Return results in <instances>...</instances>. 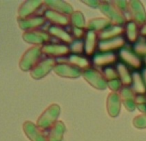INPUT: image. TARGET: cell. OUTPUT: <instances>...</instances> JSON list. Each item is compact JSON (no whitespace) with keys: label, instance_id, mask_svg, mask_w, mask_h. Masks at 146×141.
<instances>
[{"label":"cell","instance_id":"cell-4","mask_svg":"<svg viewBox=\"0 0 146 141\" xmlns=\"http://www.w3.org/2000/svg\"><path fill=\"white\" fill-rule=\"evenodd\" d=\"M128 11L131 21L136 23L138 26L143 25L146 23V12L140 1H130Z\"/></svg>","mask_w":146,"mask_h":141},{"label":"cell","instance_id":"cell-23","mask_svg":"<svg viewBox=\"0 0 146 141\" xmlns=\"http://www.w3.org/2000/svg\"><path fill=\"white\" fill-rule=\"evenodd\" d=\"M46 22V18L43 17H35L26 20H19L20 27L23 29H35L41 25H43Z\"/></svg>","mask_w":146,"mask_h":141},{"label":"cell","instance_id":"cell-31","mask_svg":"<svg viewBox=\"0 0 146 141\" xmlns=\"http://www.w3.org/2000/svg\"><path fill=\"white\" fill-rule=\"evenodd\" d=\"M70 52L78 54L83 53L84 52V41L82 40H76L73 41L70 44Z\"/></svg>","mask_w":146,"mask_h":141},{"label":"cell","instance_id":"cell-27","mask_svg":"<svg viewBox=\"0 0 146 141\" xmlns=\"http://www.w3.org/2000/svg\"><path fill=\"white\" fill-rule=\"evenodd\" d=\"M68 61H69V64L74 65L76 67H78V69L80 70H88L90 68V61L85 58V57H83V56H79V55H70L68 59Z\"/></svg>","mask_w":146,"mask_h":141},{"label":"cell","instance_id":"cell-7","mask_svg":"<svg viewBox=\"0 0 146 141\" xmlns=\"http://www.w3.org/2000/svg\"><path fill=\"white\" fill-rule=\"evenodd\" d=\"M56 65L57 62L55 59L48 58L35 65V67L33 69L31 72V76L35 79L41 78L44 76H46L52 69H54Z\"/></svg>","mask_w":146,"mask_h":141},{"label":"cell","instance_id":"cell-26","mask_svg":"<svg viewBox=\"0 0 146 141\" xmlns=\"http://www.w3.org/2000/svg\"><path fill=\"white\" fill-rule=\"evenodd\" d=\"M125 34L126 35L127 40L131 43H137L138 40V35L140 31L138 30V25L133 21H130L126 23L125 29Z\"/></svg>","mask_w":146,"mask_h":141},{"label":"cell","instance_id":"cell-10","mask_svg":"<svg viewBox=\"0 0 146 141\" xmlns=\"http://www.w3.org/2000/svg\"><path fill=\"white\" fill-rule=\"evenodd\" d=\"M121 97L117 92H112L108 95L107 108L108 114L111 117H116L119 115L121 107Z\"/></svg>","mask_w":146,"mask_h":141},{"label":"cell","instance_id":"cell-35","mask_svg":"<svg viewBox=\"0 0 146 141\" xmlns=\"http://www.w3.org/2000/svg\"><path fill=\"white\" fill-rule=\"evenodd\" d=\"M114 5L116 6V8L122 13L124 14L125 12L128 11V5H129V2L127 1H115Z\"/></svg>","mask_w":146,"mask_h":141},{"label":"cell","instance_id":"cell-39","mask_svg":"<svg viewBox=\"0 0 146 141\" xmlns=\"http://www.w3.org/2000/svg\"><path fill=\"white\" fill-rule=\"evenodd\" d=\"M143 82H144V84L146 86V69L143 70Z\"/></svg>","mask_w":146,"mask_h":141},{"label":"cell","instance_id":"cell-1","mask_svg":"<svg viewBox=\"0 0 146 141\" xmlns=\"http://www.w3.org/2000/svg\"><path fill=\"white\" fill-rule=\"evenodd\" d=\"M101 11L108 17V19L113 24L119 26L121 24L125 23L126 19L124 14H122L114 5V4H111L108 1L101 2L100 5Z\"/></svg>","mask_w":146,"mask_h":141},{"label":"cell","instance_id":"cell-18","mask_svg":"<svg viewBox=\"0 0 146 141\" xmlns=\"http://www.w3.org/2000/svg\"><path fill=\"white\" fill-rule=\"evenodd\" d=\"M97 34L94 31H89L86 35V38L84 41V52L87 55L90 56L94 54V53L98 48L97 43Z\"/></svg>","mask_w":146,"mask_h":141},{"label":"cell","instance_id":"cell-34","mask_svg":"<svg viewBox=\"0 0 146 141\" xmlns=\"http://www.w3.org/2000/svg\"><path fill=\"white\" fill-rule=\"evenodd\" d=\"M108 86L110 88V90L113 92H117L118 90H120V88L122 86V82H121V80L119 78L114 79V80L108 82Z\"/></svg>","mask_w":146,"mask_h":141},{"label":"cell","instance_id":"cell-33","mask_svg":"<svg viewBox=\"0 0 146 141\" xmlns=\"http://www.w3.org/2000/svg\"><path fill=\"white\" fill-rule=\"evenodd\" d=\"M133 125L137 128H146V114L135 117L133 120Z\"/></svg>","mask_w":146,"mask_h":141},{"label":"cell","instance_id":"cell-24","mask_svg":"<svg viewBox=\"0 0 146 141\" xmlns=\"http://www.w3.org/2000/svg\"><path fill=\"white\" fill-rule=\"evenodd\" d=\"M131 89L137 95H144L146 93V86L142 76L137 72H132V84Z\"/></svg>","mask_w":146,"mask_h":141},{"label":"cell","instance_id":"cell-21","mask_svg":"<svg viewBox=\"0 0 146 141\" xmlns=\"http://www.w3.org/2000/svg\"><path fill=\"white\" fill-rule=\"evenodd\" d=\"M111 25L112 23L108 18H95L88 23L86 28L89 29V31L102 32V30L106 29Z\"/></svg>","mask_w":146,"mask_h":141},{"label":"cell","instance_id":"cell-17","mask_svg":"<svg viewBox=\"0 0 146 141\" xmlns=\"http://www.w3.org/2000/svg\"><path fill=\"white\" fill-rule=\"evenodd\" d=\"M45 16H46V18H47L49 21L59 26H67L68 24L70 23V16L57 12L50 9L46 11Z\"/></svg>","mask_w":146,"mask_h":141},{"label":"cell","instance_id":"cell-25","mask_svg":"<svg viewBox=\"0 0 146 141\" xmlns=\"http://www.w3.org/2000/svg\"><path fill=\"white\" fill-rule=\"evenodd\" d=\"M42 5L43 3L41 1H27L22 5L19 11L20 17L23 18L29 17V15L33 14L35 11H37Z\"/></svg>","mask_w":146,"mask_h":141},{"label":"cell","instance_id":"cell-14","mask_svg":"<svg viewBox=\"0 0 146 141\" xmlns=\"http://www.w3.org/2000/svg\"><path fill=\"white\" fill-rule=\"evenodd\" d=\"M125 34V29L117 26V25H111L106 29L102 30V32H99L97 34V37L99 40L102 41H107L113 38H117L119 36H122V35Z\"/></svg>","mask_w":146,"mask_h":141},{"label":"cell","instance_id":"cell-37","mask_svg":"<svg viewBox=\"0 0 146 141\" xmlns=\"http://www.w3.org/2000/svg\"><path fill=\"white\" fill-rule=\"evenodd\" d=\"M84 4H86L87 5L92 7V8H97L100 7L101 2L100 1H83Z\"/></svg>","mask_w":146,"mask_h":141},{"label":"cell","instance_id":"cell-5","mask_svg":"<svg viewBox=\"0 0 146 141\" xmlns=\"http://www.w3.org/2000/svg\"><path fill=\"white\" fill-rule=\"evenodd\" d=\"M53 70L57 75L66 78H76L83 74L82 70L69 63L57 64Z\"/></svg>","mask_w":146,"mask_h":141},{"label":"cell","instance_id":"cell-12","mask_svg":"<svg viewBox=\"0 0 146 141\" xmlns=\"http://www.w3.org/2000/svg\"><path fill=\"white\" fill-rule=\"evenodd\" d=\"M119 56L126 65L133 69H139L142 66V61L140 58L128 49H121L119 52Z\"/></svg>","mask_w":146,"mask_h":141},{"label":"cell","instance_id":"cell-38","mask_svg":"<svg viewBox=\"0 0 146 141\" xmlns=\"http://www.w3.org/2000/svg\"><path fill=\"white\" fill-rule=\"evenodd\" d=\"M140 35L143 36H146V23L143 25L142 29H140Z\"/></svg>","mask_w":146,"mask_h":141},{"label":"cell","instance_id":"cell-36","mask_svg":"<svg viewBox=\"0 0 146 141\" xmlns=\"http://www.w3.org/2000/svg\"><path fill=\"white\" fill-rule=\"evenodd\" d=\"M72 32H73L74 36H76L77 40H82L84 37V35H85V32H84V29H78V28H75V27H73Z\"/></svg>","mask_w":146,"mask_h":141},{"label":"cell","instance_id":"cell-13","mask_svg":"<svg viewBox=\"0 0 146 141\" xmlns=\"http://www.w3.org/2000/svg\"><path fill=\"white\" fill-rule=\"evenodd\" d=\"M24 131L31 141H47V138L42 133L40 128L31 122L24 124Z\"/></svg>","mask_w":146,"mask_h":141},{"label":"cell","instance_id":"cell-30","mask_svg":"<svg viewBox=\"0 0 146 141\" xmlns=\"http://www.w3.org/2000/svg\"><path fill=\"white\" fill-rule=\"evenodd\" d=\"M102 74L103 75V77H104V78L106 79L107 82H109V81L119 78V72H118L117 69L113 68L112 65L107 66V67H103Z\"/></svg>","mask_w":146,"mask_h":141},{"label":"cell","instance_id":"cell-29","mask_svg":"<svg viewBox=\"0 0 146 141\" xmlns=\"http://www.w3.org/2000/svg\"><path fill=\"white\" fill-rule=\"evenodd\" d=\"M70 23L73 25V27L78 28V29H84L86 27L85 25V20L84 17V15L80 11H75L70 16Z\"/></svg>","mask_w":146,"mask_h":141},{"label":"cell","instance_id":"cell-6","mask_svg":"<svg viewBox=\"0 0 146 141\" xmlns=\"http://www.w3.org/2000/svg\"><path fill=\"white\" fill-rule=\"evenodd\" d=\"M42 53V49L39 47H35L29 49L23 55L20 66L23 70H28L36 65L37 60L40 59Z\"/></svg>","mask_w":146,"mask_h":141},{"label":"cell","instance_id":"cell-16","mask_svg":"<svg viewBox=\"0 0 146 141\" xmlns=\"http://www.w3.org/2000/svg\"><path fill=\"white\" fill-rule=\"evenodd\" d=\"M121 97V101L123 104L125 105V108L128 111H133L136 108V102H135V98L136 96L133 92V90L130 87H124L120 90L119 94Z\"/></svg>","mask_w":146,"mask_h":141},{"label":"cell","instance_id":"cell-32","mask_svg":"<svg viewBox=\"0 0 146 141\" xmlns=\"http://www.w3.org/2000/svg\"><path fill=\"white\" fill-rule=\"evenodd\" d=\"M134 52L137 56H143L146 58V43L137 42L133 47Z\"/></svg>","mask_w":146,"mask_h":141},{"label":"cell","instance_id":"cell-19","mask_svg":"<svg viewBox=\"0 0 146 141\" xmlns=\"http://www.w3.org/2000/svg\"><path fill=\"white\" fill-rule=\"evenodd\" d=\"M50 10L55 11L57 12L70 16L73 13V9L71 5L64 1H46L45 3Z\"/></svg>","mask_w":146,"mask_h":141},{"label":"cell","instance_id":"cell-2","mask_svg":"<svg viewBox=\"0 0 146 141\" xmlns=\"http://www.w3.org/2000/svg\"><path fill=\"white\" fill-rule=\"evenodd\" d=\"M60 113V108L58 104H52L41 114L38 120V126L40 129H47L52 127L57 121Z\"/></svg>","mask_w":146,"mask_h":141},{"label":"cell","instance_id":"cell-3","mask_svg":"<svg viewBox=\"0 0 146 141\" xmlns=\"http://www.w3.org/2000/svg\"><path fill=\"white\" fill-rule=\"evenodd\" d=\"M83 77L84 79L94 88L98 90H105L108 87V82L104 78L103 75L97 72L96 70L88 69L83 72Z\"/></svg>","mask_w":146,"mask_h":141},{"label":"cell","instance_id":"cell-40","mask_svg":"<svg viewBox=\"0 0 146 141\" xmlns=\"http://www.w3.org/2000/svg\"><path fill=\"white\" fill-rule=\"evenodd\" d=\"M144 61H145V63H146V58L144 59Z\"/></svg>","mask_w":146,"mask_h":141},{"label":"cell","instance_id":"cell-8","mask_svg":"<svg viewBox=\"0 0 146 141\" xmlns=\"http://www.w3.org/2000/svg\"><path fill=\"white\" fill-rule=\"evenodd\" d=\"M125 44V39L123 36L102 41L98 44V49L102 53H113V51L121 49Z\"/></svg>","mask_w":146,"mask_h":141},{"label":"cell","instance_id":"cell-15","mask_svg":"<svg viewBox=\"0 0 146 141\" xmlns=\"http://www.w3.org/2000/svg\"><path fill=\"white\" fill-rule=\"evenodd\" d=\"M118 60V55L114 53H101L95 56L94 63L97 66L107 67L116 63Z\"/></svg>","mask_w":146,"mask_h":141},{"label":"cell","instance_id":"cell-20","mask_svg":"<svg viewBox=\"0 0 146 141\" xmlns=\"http://www.w3.org/2000/svg\"><path fill=\"white\" fill-rule=\"evenodd\" d=\"M65 131V126L62 121H57L48 133L47 141H62L63 135Z\"/></svg>","mask_w":146,"mask_h":141},{"label":"cell","instance_id":"cell-11","mask_svg":"<svg viewBox=\"0 0 146 141\" xmlns=\"http://www.w3.org/2000/svg\"><path fill=\"white\" fill-rule=\"evenodd\" d=\"M24 41L32 44H45L49 41L50 35L42 31H29L23 35Z\"/></svg>","mask_w":146,"mask_h":141},{"label":"cell","instance_id":"cell-9","mask_svg":"<svg viewBox=\"0 0 146 141\" xmlns=\"http://www.w3.org/2000/svg\"><path fill=\"white\" fill-rule=\"evenodd\" d=\"M42 53L50 56V58L54 57H63L66 56L70 53V47L64 44H46L43 46Z\"/></svg>","mask_w":146,"mask_h":141},{"label":"cell","instance_id":"cell-22","mask_svg":"<svg viewBox=\"0 0 146 141\" xmlns=\"http://www.w3.org/2000/svg\"><path fill=\"white\" fill-rule=\"evenodd\" d=\"M117 70L119 72V79L122 82V84L125 87L131 86L132 84V73L126 67V65L123 63H118L117 65Z\"/></svg>","mask_w":146,"mask_h":141},{"label":"cell","instance_id":"cell-28","mask_svg":"<svg viewBox=\"0 0 146 141\" xmlns=\"http://www.w3.org/2000/svg\"><path fill=\"white\" fill-rule=\"evenodd\" d=\"M49 35L56 36L57 38H58L59 40H61L64 43L70 44L73 41L71 35L67 31H65L64 29H61V28H59L58 26L50 27L49 28Z\"/></svg>","mask_w":146,"mask_h":141}]
</instances>
